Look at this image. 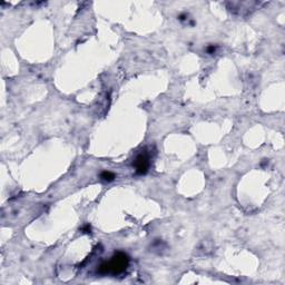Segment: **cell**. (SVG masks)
Segmentation results:
<instances>
[{
  "mask_svg": "<svg viewBox=\"0 0 285 285\" xmlns=\"http://www.w3.org/2000/svg\"><path fill=\"white\" fill-rule=\"evenodd\" d=\"M129 258L125 253H116L109 261L104 262L98 268V273L106 275V274H111V275H118V274L126 271L128 267Z\"/></svg>",
  "mask_w": 285,
  "mask_h": 285,
  "instance_id": "6da1fadb",
  "label": "cell"
},
{
  "mask_svg": "<svg viewBox=\"0 0 285 285\" xmlns=\"http://www.w3.org/2000/svg\"><path fill=\"white\" fill-rule=\"evenodd\" d=\"M151 165V157L147 151H141L138 155L136 156V159L133 163V166L135 167V171L137 174L144 175L149 172Z\"/></svg>",
  "mask_w": 285,
  "mask_h": 285,
  "instance_id": "7a4b0ae2",
  "label": "cell"
},
{
  "mask_svg": "<svg viewBox=\"0 0 285 285\" xmlns=\"http://www.w3.org/2000/svg\"><path fill=\"white\" fill-rule=\"evenodd\" d=\"M115 174L114 173H111V172H109V171H104L103 173H101L100 174V178L103 181H105V182H111V181H114L115 180Z\"/></svg>",
  "mask_w": 285,
  "mask_h": 285,
  "instance_id": "3957f363",
  "label": "cell"
}]
</instances>
